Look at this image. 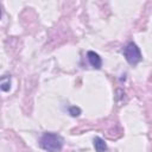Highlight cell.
<instances>
[{
    "label": "cell",
    "instance_id": "cell-1",
    "mask_svg": "<svg viewBox=\"0 0 152 152\" xmlns=\"http://www.w3.org/2000/svg\"><path fill=\"white\" fill-rule=\"evenodd\" d=\"M63 138L52 132H45L39 139V146L46 152H59L63 147Z\"/></svg>",
    "mask_w": 152,
    "mask_h": 152
},
{
    "label": "cell",
    "instance_id": "cell-2",
    "mask_svg": "<svg viewBox=\"0 0 152 152\" xmlns=\"http://www.w3.org/2000/svg\"><path fill=\"white\" fill-rule=\"evenodd\" d=\"M122 53L126 58V61L131 64V65H137L141 59H142V55L140 52V49L138 48V45L133 42H129L122 50Z\"/></svg>",
    "mask_w": 152,
    "mask_h": 152
},
{
    "label": "cell",
    "instance_id": "cell-3",
    "mask_svg": "<svg viewBox=\"0 0 152 152\" xmlns=\"http://www.w3.org/2000/svg\"><path fill=\"white\" fill-rule=\"evenodd\" d=\"M87 58H88L89 64L94 69H101V66H102V59L99 56V53H96L95 51H91L90 50V51L87 52Z\"/></svg>",
    "mask_w": 152,
    "mask_h": 152
},
{
    "label": "cell",
    "instance_id": "cell-4",
    "mask_svg": "<svg viewBox=\"0 0 152 152\" xmlns=\"http://www.w3.org/2000/svg\"><path fill=\"white\" fill-rule=\"evenodd\" d=\"M93 144H94V147H95L96 152H106L107 151V144L102 138L95 137L93 139Z\"/></svg>",
    "mask_w": 152,
    "mask_h": 152
},
{
    "label": "cell",
    "instance_id": "cell-5",
    "mask_svg": "<svg viewBox=\"0 0 152 152\" xmlns=\"http://www.w3.org/2000/svg\"><path fill=\"white\" fill-rule=\"evenodd\" d=\"M10 88H11V77H8V76L2 77L1 82H0V89L2 91H8Z\"/></svg>",
    "mask_w": 152,
    "mask_h": 152
},
{
    "label": "cell",
    "instance_id": "cell-6",
    "mask_svg": "<svg viewBox=\"0 0 152 152\" xmlns=\"http://www.w3.org/2000/svg\"><path fill=\"white\" fill-rule=\"evenodd\" d=\"M69 114L71 115V116H78L80 114H81V108L80 107H76V106H71V107H69Z\"/></svg>",
    "mask_w": 152,
    "mask_h": 152
},
{
    "label": "cell",
    "instance_id": "cell-7",
    "mask_svg": "<svg viewBox=\"0 0 152 152\" xmlns=\"http://www.w3.org/2000/svg\"><path fill=\"white\" fill-rule=\"evenodd\" d=\"M1 15H2V11H1V7H0V18H1Z\"/></svg>",
    "mask_w": 152,
    "mask_h": 152
}]
</instances>
